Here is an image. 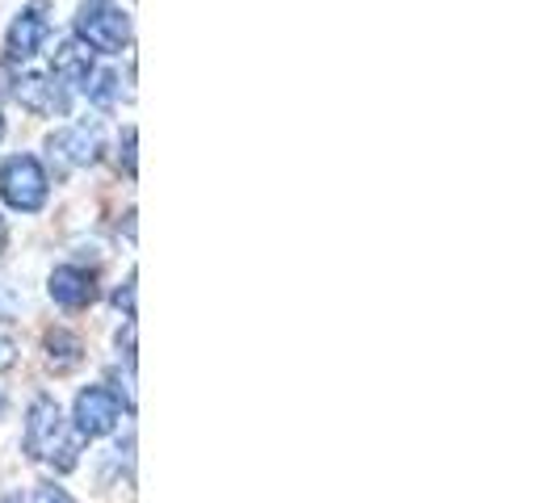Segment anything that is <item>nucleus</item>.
Returning a JSON list of instances; mask_svg holds the SVG:
<instances>
[{
	"mask_svg": "<svg viewBox=\"0 0 558 503\" xmlns=\"http://www.w3.org/2000/svg\"><path fill=\"white\" fill-rule=\"evenodd\" d=\"M22 445L34 462H51L56 470H76V453H81V437H63V412L51 394H38L29 403L26 416V437Z\"/></svg>",
	"mask_w": 558,
	"mask_h": 503,
	"instance_id": "f257e3e1",
	"label": "nucleus"
},
{
	"mask_svg": "<svg viewBox=\"0 0 558 503\" xmlns=\"http://www.w3.org/2000/svg\"><path fill=\"white\" fill-rule=\"evenodd\" d=\"M76 42H84L88 51H101V56H122L131 47V17L113 4L88 0L76 13Z\"/></svg>",
	"mask_w": 558,
	"mask_h": 503,
	"instance_id": "f03ea898",
	"label": "nucleus"
},
{
	"mask_svg": "<svg viewBox=\"0 0 558 503\" xmlns=\"http://www.w3.org/2000/svg\"><path fill=\"white\" fill-rule=\"evenodd\" d=\"M0 197L22 214L43 210V201H47V172H43V164L34 156H9L0 164Z\"/></svg>",
	"mask_w": 558,
	"mask_h": 503,
	"instance_id": "7ed1b4c3",
	"label": "nucleus"
},
{
	"mask_svg": "<svg viewBox=\"0 0 558 503\" xmlns=\"http://www.w3.org/2000/svg\"><path fill=\"white\" fill-rule=\"evenodd\" d=\"M72 419H76V437H110L122 419V403L118 394L106 391V387H88V391L76 394V407H72Z\"/></svg>",
	"mask_w": 558,
	"mask_h": 503,
	"instance_id": "20e7f679",
	"label": "nucleus"
},
{
	"mask_svg": "<svg viewBox=\"0 0 558 503\" xmlns=\"http://www.w3.org/2000/svg\"><path fill=\"white\" fill-rule=\"evenodd\" d=\"M47 151H51V164H59V176L68 168H84V164H97V151H101V131L97 122H76L68 131H56L47 139Z\"/></svg>",
	"mask_w": 558,
	"mask_h": 503,
	"instance_id": "39448f33",
	"label": "nucleus"
},
{
	"mask_svg": "<svg viewBox=\"0 0 558 503\" xmlns=\"http://www.w3.org/2000/svg\"><path fill=\"white\" fill-rule=\"evenodd\" d=\"M47 34H51V22H47L43 0H38V4H29L13 17V26L4 34V51H9V59H34L43 51Z\"/></svg>",
	"mask_w": 558,
	"mask_h": 503,
	"instance_id": "423d86ee",
	"label": "nucleus"
},
{
	"mask_svg": "<svg viewBox=\"0 0 558 503\" xmlns=\"http://www.w3.org/2000/svg\"><path fill=\"white\" fill-rule=\"evenodd\" d=\"M17 101L34 113H68V84H59L56 76H43V72H29L17 81Z\"/></svg>",
	"mask_w": 558,
	"mask_h": 503,
	"instance_id": "0eeeda50",
	"label": "nucleus"
},
{
	"mask_svg": "<svg viewBox=\"0 0 558 503\" xmlns=\"http://www.w3.org/2000/svg\"><path fill=\"white\" fill-rule=\"evenodd\" d=\"M47 290H51V298H56L59 307H68V310H81L97 298L93 273L81 269V265H59L56 273H51V285H47Z\"/></svg>",
	"mask_w": 558,
	"mask_h": 503,
	"instance_id": "6e6552de",
	"label": "nucleus"
},
{
	"mask_svg": "<svg viewBox=\"0 0 558 503\" xmlns=\"http://www.w3.org/2000/svg\"><path fill=\"white\" fill-rule=\"evenodd\" d=\"M88 72H93V51L84 47V42H63L56 51V68H51V76H56L59 84H68V88H84V81H88Z\"/></svg>",
	"mask_w": 558,
	"mask_h": 503,
	"instance_id": "1a4fd4ad",
	"label": "nucleus"
},
{
	"mask_svg": "<svg viewBox=\"0 0 558 503\" xmlns=\"http://www.w3.org/2000/svg\"><path fill=\"white\" fill-rule=\"evenodd\" d=\"M81 361H84V344L76 335L63 332V328L47 332V365H51L56 373H72Z\"/></svg>",
	"mask_w": 558,
	"mask_h": 503,
	"instance_id": "9d476101",
	"label": "nucleus"
},
{
	"mask_svg": "<svg viewBox=\"0 0 558 503\" xmlns=\"http://www.w3.org/2000/svg\"><path fill=\"white\" fill-rule=\"evenodd\" d=\"M81 93L88 97V101H93V106L110 110L113 101H118V72H110V68H93V72H88V81H84Z\"/></svg>",
	"mask_w": 558,
	"mask_h": 503,
	"instance_id": "9b49d317",
	"label": "nucleus"
},
{
	"mask_svg": "<svg viewBox=\"0 0 558 503\" xmlns=\"http://www.w3.org/2000/svg\"><path fill=\"white\" fill-rule=\"evenodd\" d=\"M113 303L122 307V315H126V319H135V273H126V281L113 290Z\"/></svg>",
	"mask_w": 558,
	"mask_h": 503,
	"instance_id": "f8f14e48",
	"label": "nucleus"
},
{
	"mask_svg": "<svg viewBox=\"0 0 558 503\" xmlns=\"http://www.w3.org/2000/svg\"><path fill=\"white\" fill-rule=\"evenodd\" d=\"M135 126H126L122 131V168H126V176H135Z\"/></svg>",
	"mask_w": 558,
	"mask_h": 503,
	"instance_id": "ddd939ff",
	"label": "nucleus"
},
{
	"mask_svg": "<svg viewBox=\"0 0 558 503\" xmlns=\"http://www.w3.org/2000/svg\"><path fill=\"white\" fill-rule=\"evenodd\" d=\"M34 503H76L63 487H38V495H34Z\"/></svg>",
	"mask_w": 558,
	"mask_h": 503,
	"instance_id": "4468645a",
	"label": "nucleus"
},
{
	"mask_svg": "<svg viewBox=\"0 0 558 503\" xmlns=\"http://www.w3.org/2000/svg\"><path fill=\"white\" fill-rule=\"evenodd\" d=\"M0 369H13V340H0Z\"/></svg>",
	"mask_w": 558,
	"mask_h": 503,
	"instance_id": "2eb2a0df",
	"label": "nucleus"
},
{
	"mask_svg": "<svg viewBox=\"0 0 558 503\" xmlns=\"http://www.w3.org/2000/svg\"><path fill=\"white\" fill-rule=\"evenodd\" d=\"M0 503H22V495H0Z\"/></svg>",
	"mask_w": 558,
	"mask_h": 503,
	"instance_id": "dca6fc26",
	"label": "nucleus"
},
{
	"mask_svg": "<svg viewBox=\"0 0 558 503\" xmlns=\"http://www.w3.org/2000/svg\"><path fill=\"white\" fill-rule=\"evenodd\" d=\"M0 248H4V219H0Z\"/></svg>",
	"mask_w": 558,
	"mask_h": 503,
	"instance_id": "f3484780",
	"label": "nucleus"
},
{
	"mask_svg": "<svg viewBox=\"0 0 558 503\" xmlns=\"http://www.w3.org/2000/svg\"><path fill=\"white\" fill-rule=\"evenodd\" d=\"M0 135H4V118H0Z\"/></svg>",
	"mask_w": 558,
	"mask_h": 503,
	"instance_id": "a211bd4d",
	"label": "nucleus"
},
{
	"mask_svg": "<svg viewBox=\"0 0 558 503\" xmlns=\"http://www.w3.org/2000/svg\"><path fill=\"white\" fill-rule=\"evenodd\" d=\"M101 4H110V0H101Z\"/></svg>",
	"mask_w": 558,
	"mask_h": 503,
	"instance_id": "6ab92c4d",
	"label": "nucleus"
}]
</instances>
